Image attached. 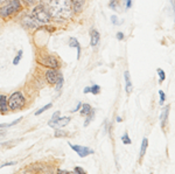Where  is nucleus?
<instances>
[{
  "instance_id": "obj_34",
  "label": "nucleus",
  "mask_w": 175,
  "mask_h": 174,
  "mask_svg": "<svg viewBox=\"0 0 175 174\" xmlns=\"http://www.w3.org/2000/svg\"><path fill=\"white\" fill-rule=\"evenodd\" d=\"M4 128H8V124H0V129H4Z\"/></svg>"
},
{
  "instance_id": "obj_40",
  "label": "nucleus",
  "mask_w": 175,
  "mask_h": 174,
  "mask_svg": "<svg viewBox=\"0 0 175 174\" xmlns=\"http://www.w3.org/2000/svg\"><path fill=\"white\" fill-rule=\"evenodd\" d=\"M117 122H121V118H120V117H117Z\"/></svg>"
},
{
  "instance_id": "obj_31",
  "label": "nucleus",
  "mask_w": 175,
  "mask_h": 174,
  "mask_svg": "<svg viewBox=\"0 0 175 174\" xmlns=\"http://www.w3.org/2000/svg\"><path fill=\"white\" fill-rule=\"evenodd\" d=\"M82 108V103H78V104H77V106L76 108H75V109H73V110H71V112H77V111L80 110V109H81Z\"/></svg>"
},
{
  "instance_id": "obj_12",
  "label": "nucleus",
  "mask_w": 175,
  "mask_h": 174,
  "mask_svg": "<svg viewBox=\"0 0 175 174\" xmlns=\"http://www.w3.org/2000/svg\"><path fill=\"white\" fill-rule=\"evenodd\" d=\"M69 46L73 47V48H76L77 59H80V57H81V46H80V43H78V41H77V39H75V38L69 39Z\"/></svg>"
},
{
  "instance_id": "obj_9",
  "label": "nucleus",
  "mask_w": 175,
  "mask_h": 174,
  "mask_svg": "<svg viewBox=\"0 0 175 174\" xmlns=\"http://www.w3.org/2000/svg\"><path fill=\"white\" fill-rule=\"evenodd\" d=\"M8 99L5 95H0V113L1 115H6L8 112Z\"/></svg>"
},
{
  "instance_id": "obj_15",
  "label": "nucleus",
  "mask_w": 175,
  "mask_h": 174,
  "mask_svg": "<svg viewBox=\"0 0 175 174\" xmlns=\"http://www.w3.org/2000/svg\"><path fill=\"white\" fill-rule=\"evenodd\" d=\"M124 76H125V84H126V92L131 93V91H132V83H131V78H130L128 71H125Z\"/></svg>"
},
{
  "instance_id": "obj_28",
  "label": "nucleus",
  "mask_w": 175,
  "mask_h": 174,
  "mask_svg": "<svg viewBox=\"0 0 175 174\" xmlns=\"http://www.w3.org/2000/svg\"><path fill=\"white\" fill-rule=\"evenodd\" d=\"M111 21L113 25H118V18H117V15H112L111 17Z\"/></svg>"
},
{
  "instance_id": "obj_1",
  "label": "nucleus",
  "mask_w": 175,
  "mask_h": 174,
  "mask_svg": "<svg viewBox=\"0 0 175 174\" xmlns=\"http://www.w3.org/2000/svg\"><path fill=\"white\" fill-rule=\"evenodd\" d=\"M44 7L53 17L68 18L73 13L71 0H46Z\"/></svg>"
},
{
  "instance_id": "obj_11",
  "label": "nucleus",
  "mask_w": 175,
  "mask_h": 174,
  "mask_svg": "<svg viewBox=\"0 0 175 174\" xmlns=\"http://www.w3.org/2000/svg\"><path fill=\"white\" fill-rule=\"evenodd\" d=\"M85 0H71V5H73V11L75 13H80L83 9Z\"/></svg>"
},
{
  "instance_id": "obj_29",
  "label": "nucleus",
  "mask_w": 175,
  "mask_h": 174,
  "mask_svg": "<svg viewBox=\"0 0 175 174\" xmlns=\"http://www.w3.org/2000/svg\"><path fill=\"white\" fill-rule=\"evenodd\" d=\"M59 117H60V111H56V112H54V113H53V116H51V119L54 120V119H57Z\"/></svg>"
},
{
  "instance_id": "obj_3",
  "label": "nucleus",
  "mask_w": 175,
  "mask_h": 174,
  "mask_svg": "<svg viewBox=\"0 0 175 174\" xmlns=\"http://www.w3.org/2000/svg\"><path fill=\"white\" fill-rule=\"evenodd\" d=\"M50 17L51 15L49 14V12H48L47 8H46L43 5H40L38 7H35L33 13H32V18L38 22L39 25L47 24V22L50 20Z\"/></svg>"
},
{
  "instance_id": "obj_18",
  "label": "nucleus",
  "mask_w": 175,
  "mask_h": 174,
  "mask_svg": "<svg viewBox=\"0 0 175 174\" xmlns=\"http://www.w3.org/2000/svg\"><path fill=\"white\" fill-rule=\"evenodd\" d=\"M94 117H95V110H92L91 112H90V113H88V115H86V120L84 122V128H86V126L89 125L90 122L94 119Z\"/></svg>"
},
{
  "instance_id": "obj_4",
  "label": "nucleus",
  "mask_w": 175,
  "mask_h": 174,
  "mask_svg": "<svg viewBox=\"0 0 175 174\" xmlns=\"http://www.w3.org/2000/svg\"><path fill=\"white\" fill-rule=\"evenodd\" d=\"M26 104V99L23 97L22 92L20 91H15L13 92L8 98V108L11 110L15 111V110H21L22 108L25 106Z\"/></svg>"
},
{
  "instance_id": "obj_24",
  "label": "nucleus",
  "mask_w": 175,
  "mask_h": 174,
  "mask_svg": "<svg viewBox=\"0 0 175 174\" xmlns=\"http://www.w3.org/2000/svg\"><path fill=\"white\" fill-rule=\"evenodd\" d=\"M21 57H22V50H20L19 51V54L15 56V59L13 60V64H15V66H17V64L19 63V61L21 60Z\"/></svg>"
},
{
  "instance_id": "obj_16",
  "label": "nucleus",
  "mask_w": 175,
  "mask_h": 174,
  "mask_svg": "<svg viewBox=\"0 0 175 174\" xmlns=\"http://www.w3.org/2000/svg\"><path fill=\"white\" fill-rule=\"evenodd\" d=\"M147 146H148V140L146 139V138H144L142 139V144H141V149H140V159L144 156H145V153H146V150H147Z\"/></svg>"
},
{
  "instance_id": "obj_17",
  "label": "nucleus",
  "mask_w": 175,
  "mask_h": 174,
  "mask_svg": "<svg viewBox=\"0 0 175 174\" xmlns=\"http://www.w3.org/2000/svg\"><path fill=\"white\" fill-rule=\"evenodd\" d=\"M94 110L90 104H82V110H81V115L83 116H86L88 113H90L91 111Z\"/></svg>"
},
{
  "instance_id": "obj_32",
  "label": "nucleus",
  "mask_w": 175,
  "mask_h": 174,
  "mask_svg": "<svg viewBox=\"0 0 175 174\" xmlns=\"http://www.w3.org/2000/svg\"><path fill=\"white\" fill-rule=\"evenodd\" d=\"M117 39H118V40H123V39H124V34H123V33H121V32H119V33H117Z\"/></svg>"
},
{
  "instance_id": "obj_19",
  "label": "nucleus",
  "mask_w": 175,
  "mask_h": 174,
  "mask_svg": "<svg viewBox=\"0 0 175 174\" xmlns=\"http://www.w3.org/2000/svg\"><path fill=\"white\" fill-rule=\"evenodd\" d=\"M63 85V75L62 74H59V78H57V82H56V90H61Z\"/></svg>"
},
{
  "instance_id": "obj_23",
  "label": "nucleus",
  "mask_w": 175,
  "mask_h": 174,
  "mask_svg": "<svg viewBox=\"0 0 175 174\" xmlns=\"http://www.w3.org/2000/svg\"><path fill=\"white\" fill-rule=\"evenodd\" d=\"M121 140H123V143H124L125 145H128V144H131V143H132L127 133H124V136L121 137Z\"/></svg>"
},
{
  "instance_id": "obj_22",
  "label": "nucleus",
  "mask_w": 175,
  "mask_h": 174,
  "mask_svg": "<svg viewBox=\"0 0 175 174\" xmlns=\"http://www.w3.org/2000/svg\"><path fill=\"white\" fill-rule=\"evenodd\" d=\"M158 75H159V77H160V83H162L163 81H165V78H166V75H165V71H163L162 69L161 68H159L158 69Z\"/></svg>"
},
{
  "instance_id": "obj_21",
  "label": "nucleus",
  "mask_w": 175,
  "mask_h": 174,
  "mask_svg": "<svg viewBox=\"0 0 175 174\" xmlns=\"http://www.w3.org/2000/svg\"><path fill=\"white\" fill-rule=\"evenodd\" d=\"M90 92L94 93V95H98L100 92V87L97 84L92 85V87H90Z\"/></svg>"
},
{
  "instance_id": "obj_6",
  "label": "nucleus",
  "mask_w": 175,
  "mask_h": 174,
  "mask_svg": "<svg viewBox=\"0 0 175 174\" xmlns=\"http://www.w3.org/2000/svg\"><path fill=\"white\" fill-rule=\"evenodd\" d=\"M69 122H70V118H69V117H59L57 119H54V120L50 119L48 125L53 129H62V128H64Z\"/></svg>"
},
{
  "instance_id": "obj_33",
  "label": "nucleus",
  "mask_w": 175,
  "mask_h": 174,
  "mask_svg": "<svg viewBox=\"0 0 175 174\" xmlns=\"http://www.w3.org/2000/svg\"><path fill=\"white\" fill-rule=\"evenodd\" d=\"M132 6V0H126V8H130Z\"/></svg>"
},
{
  "instance_id": "obj_5",
  "label": "nucleus",
  "mask_w": 175,
  "mask_h": 174,
  "mask_svg": "<svg viewBox=\"0 0 175 174\" xmlns=\"http://www.w3.org/2000/svg\"><path fill=\"white\" fill-rule=\"evenodd\" d=\"M69 146H70L71 150H74L81 158H85V157H88L89 154H92V153H94V150L89 149V147H86V146L73 145V144H70V143H69Z\"/></svg>"
},
{
  "instance_id": "obj_25",
  "label": "nucleus",
  "mask_w": 175,
  "mask_h": 174,
  "mask_svg": "<svg viewBox=\"0 0 175 174\" xmlns=\"http://www.w3.org/2000/svg\"><path fill=\"white\" fill-rule=\"evenodd\" d=\"M109 5H110V8L117 9V6H118V1H117V0H111Z\"/></svg>"
},
{
  "instance_id": "obj_27",
  "label": "nucleus",
  "mask_w": 175,
  "mask_h": 174,
  "mask_svg": "<svg viewBox=\"0 0 175 174\" xmlns=\"http://www.w3.org/2000/svg\"><path fill=\"white\" fill-rule=\"evenodd\" d=\"M61 136H65V132H64V131H60V129H56L55 137H61Z\"/></svg>"
},
{
  "instance_id": "obj_39",
  "label": "nucleus",
  "mask_w": 175,
  "mask_h": 174,
  "mask_svg": "<svg viewBox=\"0 0 175 174\" xmlns=\"http://www.w3.org/2000/svg\"><path fill=\"white\" fill-rule=\"evenodd\" d=\"M6 1H9V0H0V4H3V3H6Z\"/></svg>"
},
{
  "instance_id": "obj_36",
  "label": "nucleus",
  "mask_w": 175,
  "mask_h": 174,
  "mask_svg": "<svg viewBox=\"0 0 175 174\" xmlns=\"http://www.w3.org/2000/svg\"><path fill=\"white\" fill-rule=\"evenodd\" d=\"M90 92V87H86V88H84V93H88Z\"/></svg>"
},
{
  "instance_id": "obj_2",
  "label": "nucleus",
  "mask_w": 175,
  "mask_h": 174,
  "mask_svg": "<svg viewBox=\"0 0 175 174\" xmlns=\"http://www.w3.org/2000/svg\"><path fill=\"white\" fill-rule=\"evenodd\" d=\"M22 9V4L20 0H11L8 4H6L5 6L0 7V17L7 18L11 15L17 14L18 12H20Z\"/></svg>"
},
{
  "instance_id": "obj_37",
  "label": "nucleus",
  "mask_w": 175,
  "mask_h": 174,
  "mask_svg": "<svg viewBox=\"0 0 175 174\" xmlns=\"http://www.w3.org/2000/svg\"><path fill=\"white\" fill-rule=\"evenodd\" d=\"M26 3H27V4H32V3H34L35 0H25Z\"/></svg>"
},
{
  "instance_id": "obj_26",
  "label": "nucleus",
  "mask_w": 175,
  "mask_h": 174,
  "mask_svg": "<svg viewBox=\"0 0 175 174\" xmlns=\"http://www.w3.org/2000/svg\"><path fill=\"white\" fill-rule=\"evenodd\" d=\"M159 95H160V104H163V102H165V98H166L165 93H163V91L159 90Z\"/></svg>"
},
{
  "instance_id": "obj_7",
  "label": "nucleus",
  "mask_w": 175,
  "mask_h": 174,
  "mask_svg": "<svg viewBox=\"0 0 175 174\" xmlns=\"http://www.w3.org/2000/svg\"><path fill=\"white\" fill-rule=\"evenodd\" d=\"M40 63L51 69H57L59 66H60V62H59V60L56 59L55 56H46V57L41 59Z\"/></svg>"
},
{
  "instance_id": "obj_20",
  "label": "nucleus",
  "mask_w": 175,
  "mask_h": 174,
  "mask_svg": "<svg viewBox=\"0 0 175 174\" xmlns=\"http://www.w3.org/2000/svg\"><path fill=\"white\" fill-rule=\"evenodd\" d=\"M51 106H53V104H51V103H48L47 105L42 106V108H41V109H40V110H38V111H36V112H35V116L41 115V113H42V112H44V111H47L48 109H50Z\"/></svg>"
},
{
  "instance_id": "obj_10",
  "label": "nucleus",
  "mask_w": 175,
  "mask_h": 174,
  "mask_svg": "<svg viewBox=\"0 0 175 174\" xmlns=\"http://www.w3.org/2000/svg\"><path fill=\"white\" fill-rule=\"evenodd\" d=\"M90 45L92 47H96L97 45L99 43V39H100V36H99V33L97 32L96 29H92L91 32H90Z\"/></svg>"
},
{
  "instance_id": "obj_14",
  "label": "nucleus",
  "mask_w": 175,
  "mask_h": 174,
  "mask_svg": "<svg viewBox=\"0 0 175 174\" xmlns=\"http://www.w3.org/2000/svg\"><path fill=\"white\" fill-rule=\"evenodd\" d=\"M23 25H26L27 27H36V26H39V24L36 21H35L34 19L32 17H25V19H23Z\"/></svg>"
},
{
  "instance_id": "obj_38",
  "label": "nucleus",
  "mask_w": 175,
  "mask_h": 174,
  "mask_svg": "<svg viewBox=\"0 0 175 174\" xmlns=\"http://www.w3.org/2000/svg\"><path fill=\"white\" fill-rule=\"evenodd\" d=\"M3 136H5V132L4 131H0V138H1Z\"/></svg>"
},
{
  "instance_id": "obj_8",
  "label": "nucleus",
  "mask_w": 175,
  "mask_h": 174,
  "mask_svg": "<svg viewBox=\"0 0 175 174\" xmlns=\"http://www.w3.org/2000/svg\"><path fill=\"white\" fill-rule=\"evenodd\" d=\"M59 74L60 72L56 71L55 69H48L46 71V80L48 81L49 84H56L57 82V78H59Z\"/></svg>"
},
{
  "instance_id": "obj_13",
  "label": "nucleus",
  "mask_w": 175,
  "mask_h": 174,
  "mask_svg": "<svg viewBox=\"0 0 175 174\" xmlns=\"http://www.w3.org/2000/svg\"><path fill=\"white\" fill-rule=\"evenodd\" d=\"M168 115H169V105L165 108L163 112L161 113V128L165 129L167 123V119H168Z\"/></svg>"
},
{
  "instance_id": "obj_35",
  "label": "nucleus",
  "mask_w": 175,
  "mask_h": 174,
  "mask_svg": "<svg viewBox=\"0 0 175 174\" xmlns=\"http://www.w3.org/2000/svg\"><path fill=\"white\" fill-rule=\"evenodd\" d=\"M172 5H173V11H174V15H175V0H171Z\"/></svg>"
},
{
  "instance_id": "obj_30",
  "label": "nucleus",
  "mask_w": 175,
  "mask_h": 174,
  "mask_svg": "<svg viewBox=\"0 0 175 174\" xmlns=\"http://www.w3.org/2000/svg\"><path fill=\"white\" fill-rule=\"evenodd\" d=\"M75 172H77V173H81V174H85V171L82 170L81 167H75Z\"/></svg>"
}]
</instances>
